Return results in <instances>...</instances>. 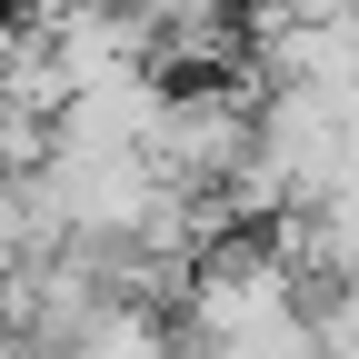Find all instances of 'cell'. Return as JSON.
Instances as JSON below:
<instances>
[{
  "label": "cell",
  "mask_w": 359,
  "mask_h": 359,
  "mask_svg": "<svg viewBox=\"0 0 359 359\" xmlns=\"http://www.w3.org/2000/svg\"><path fill=\"white\" fill-rule=\"evenodd\" d=\"M299 299H309V290H299V269L269 250V240H250V230L210 240L190 269H180V330H190L200 349L240 339V330H269V320H290Z\"/></svg>",
  "instance_id": "1"
},
{
  "label": "cell",
  "mask_w": 359,
  "mask_h": 359,
  "mask_svg": "<svg viewBox=\"0 0 359 359\" xmlns=\"http://www.w3.org/2000/svg\"><path fill=\"white\" fill-rule=\"evenodd\" d=\"M250 140H259V100L240 80H180L170 100H160V120H150V170L160 180H180V190H219L240 160H250Z\"/></svg>",
  "instance_id": "2"
},
{
  "label": "cell",
  "mask_w": 359,
  "mask_h": 359,
  "mask_svg": "<svg viewBox=\"0 0 359 359\" xmlns=\"http://www.w3.org/2000/svg\"><path fill=\"white\" fill-rule=\"evenodd\" d=\"M50 359H180V349H170V320L150 299H100Z\"/></svg>",
  "instance_id": "3"
},
{
  "label": "cell",
  "mask_w": 359,
  "mask_h": 359,
  "mask_svg": "<svg viewBox=\"0 0 359 359\" xmlns=\"http://www.w3.org/2000/svg\"><path fill=\"white\" fill-rule=\"evenodd\" d=\"M130 20H150V30H170V20H200V11H230V0H120Z\"/></svg>",
  "instance_id": "4"
},
{
  "label": "cell",
  "mask_w": 359,
  "mask_h": 359,
  "mask_svg": "<svg viewBox=\"0 0 359 359\" xmlns=\"http://www.w3.org/2000/svg\"><path fill=\"white\" fill-rule=\"evenodd\" d=\"M339 130H349V150H359V80L339 90Z\"/></svg>",
  "instance_id": "5"
}]
</instances>
